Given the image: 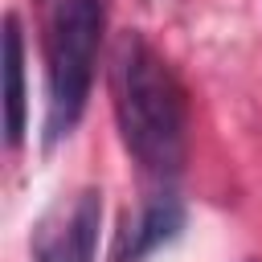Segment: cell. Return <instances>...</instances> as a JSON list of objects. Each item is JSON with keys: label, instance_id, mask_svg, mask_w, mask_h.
I'll use <instances>...</instances> for the list:
<instances>
[{"label": "cell", "instance_id": "cell-2", "mask_svg": "<svg viewBox=\"0 0 262 262\" xmlns=\"http://www.w3.org/2000/svg\"><path fill=\"white\" fill-rule=\"evenodd\" d=\"M102 0H37L41 61H45V147H57L78 119L94 86V61L102 45Z\"/></svg>", "mask_w": 262, "mask_h": 262}, {"label": "cell", "instance_id": "cell-1", "mask_svg": "<svg viewBox=\"0 0 262 262\" xmlns=\"http://www.w3.org/2000/svg\"><path fill=\"white\" fill-rule=\"evenodd\" d=\"M106 78L127 156L147 180L168 188L188 160V98L180 78L139 33H123L115 41Z\"/></svg>", "mask_w": 262, "mask_h": 262}, {"label": "cell", "instance_id": "cell-4", "mask_svg": "<svg viewBox=\"0 0 262 262\" xmlns=\"http://www.w3.org/2000/svg\"><path fill=\"white\" fill-rule=\"evenodd\" d=\"M180 229H184V205L172 188H160L143 201V209L135 217L123 221V229L115 237V250H111V262H143L160 246L176 242Z\"/></svg>", "mask_w": 262, "mask_h": 262}, {"label": "cell", "instance_id": "cell-3", "mask_svg": "<svg viewBox=\"0 0 262 262\" xmlns=\"http://www.w3.org/2000/svg\"><path fill=\"white\" fill-rule=\"evenodd\" d=\"M98 229H102V192L78 188L37 221L29 242L33 262H94Z\"/></svg>", "mask_w": 262, "mask_h": 262}, {"label": "cell", "instance_id": "cell-5", "mask_svg": "<svg viewBox=\"0 0 262 262\" xmlns=\"http://www.w3.org/2000/svg\"><path fill=\"white\" fill-rule=\"evenodd\" d=\"M4 135L8 147L25 139V37L16 12L4 16Z\"/></svg>", "mask_w": 262, "mask_h": 262}]
</instances>
